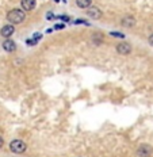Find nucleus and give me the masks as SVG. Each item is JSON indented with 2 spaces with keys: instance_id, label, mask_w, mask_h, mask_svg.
<instances>
[{
  "instance_id": "1",
  "label": "nucleus",
  "mask_w": 153,
  "mask_h": 157,
  "mask_svg": "<svg viewBox=\"0 0 153 157\" xmlns=\"http://www.w3.org/2000/svg\"><path fill=\"white\" fill-rule=\"evenodd\" d=\"M25 19H26V14L23 10L14 8L11 11H8V14H7V21L10 22V25H19Z\"/></svg>"
},
{
  "instance_id": "2",
  "label": "nucleus",
  "mask_w": 153,
  "mask_h": 157,
  "mask_svg": "<svg viewBox=\"0 0 153 157\" xmlns=\"http://www.w3.org/2000/svg\"><path fill=\"white\" fill-rule=\"evenodd\" d=\"M10 149H11V152L15 153V155H21V153L26 152L27 145H26V142L22 141V140H14V141L10 142Z\"/></svg>"
},
{
  "instance_id": "3",
  "label": "nucleus",
  "mask_w": 153,
  "mask_h": 157,
  "mask_svg": "<svg viewBox=\"0 0 153 157\" xmlns=\"http://www.w3.org/2000/svg\"><path fill=\"white\" fill-rule=\"evenodd\" d=\"M152 153H153L152 146L146 145V144H142L137 149V157H151Z\"/></svg>"
},
{
  "instance_id": "4",
  "label": "nucleus",
  "mask_w": 153,
  "mask_h": 157,
  "mask_svg": "<svg viewBox=\"0 0 153 157\" xmlns=\"http://www.w3.org/2000/svg\"><path fill=\"white\" fill-rule=\"evenodd\" d=\"M117 52L122 56H128L132 53V45H129L128 42H119L117 45Z\"/></svg>"
},
{
  "instance_id": "5",
  "label": "nucleus",
  "mask_w": 153,
  "mask_h": 157,
  "mask_svg": "<svg viewBox=\"0 0 153 157\" xmlns=\"http://www.w3.org/2000/svg\"><path fill=\"white\" fill-rule=\"evenodd\" d=\"M14 33H15L14 25H6V26H3L2 30H0V35H2L3 38H10Z\"/></svg>"
},
{
  "instance_id": "6",
  "label": "nucleus",
  "mask_w": 153,
  "mask_h": 157,
  "mask_svg": "<svg viewBox=\"0 0 153 157\" xmlns=\"http://www.w3.org/2000/svg\"><path fill=\"white\" fill-rule=\"evenodd\" d=\"M87 15L91 19H99V18H102V11L96 7H90V8H87Z\"/></svg>"
},
{
  "instance_id": "7",
  "label": "nucleus",
  "mask_w": 153,
  "mask_h": 157,
  "mask_svg": "<svg viewBox=\"0 0 153 157\" xmlns=\"http://www.w3.org/2000/svg\"><path fill=\"white\" fill-rule=\"evenodd\" d=\"M122 26L123 27H134L136 26V19H134V16H132V15H126V16H123L122 18Z\"/></svg>"
},
{
  "instance_id": "8",
  "label": "nucleus",
  "mask_w": 153,
  "mask_h": 157,
  "mask_svg": "<svg viewBox=\"0 0 153 157\" xmlns=\"http://www.w3.org/2000/svg\"><path fill=\"white\" fill-rule=\"evenodd\" d=\"M35 3L37 0H21V6L23 11H31L35 7Z\"/></svg>"
},
{
  "instance_id": "9",
  "label": "nucleus",
  "mask_w": 153,
  "mask_h": 157,
  "mask_svg": "<svg viewBox=\"0 0 153 157\" xmlns=\"http://www.w3.org/2000/svg\"><path fill=\"white\" fill-rule=\"evenodd\" d=\"M2 46L6 52H15L16 50V44L14 41H11V39H6V41L3 42Z\"/></svg>"
},
{
  "instance_id": "10",
  "label": "nucleus",
  "mask_w": 153,
  "mask_h": 157,
  "mask_svg": "<svg viewBox=\"0 0 153 157\" xmlns=\"http://www.w3.org/2000/svg\"><path fill=\"white\" fill-rule=\"evenodd\" d=\"M91 4H92V0H76V6L79 8H83V10L90 8Z\"/></svg>"
},
{
  "instance_id": "11",
  "label": "nucleus",
  "mask_w": 153,
  "mask_h": 157,
  "mask_svg": "<svg viewBox=\"0 0 153 157\" xmlns=\"http://www.w3.org/2000/svg\"><path fill=\"white\" fill-rule=\"evenodd\" d=\"M110 35H113V37H115V38H125V34H122V33H117V31L110 33Z\"/></svg>"
},
{
  "instance_id": "12",
  "label": "nucleus",
  "mask_w": 153,
  "mask_h": 157,
  "mask_svg": "<svg viewBox=\"0 0 153 157\" xmlns=\"http://www.w3.org/2000/svg\"><path fill=\"white\" fill-rule=\"evenodd\" d=\"M73 23H75V25H86V26H90V25H88V22L83 21V19H76V21H75Z\"/></svg>"
},
{
  "instance_id": "13",
  "label": "nucleus",
  "mask_w": 153,
  "mask_h": 157,
  "mask_svg": "<svg viewBox=\"0 0 153 157\" xmlns=\"http://www.w3.org/2000/svg\"><path fill=\"white\" fill-rule=\"evenodd\" d=\"M63 29H65V23H57V25H54V30H63Z\"/></svg>"
},
{
  "instance_id": "14",
  "label": "nucleus",
  "mask_w": 153,
  "mask_h": 157,
  "mask_svg": "<svg viewBox=\"0 0 153 157\" xmlns=\"http://www.w3.org/2000/svg\"><path fill=\"white\" fill-rule=\"evenodd\" d=\"M57 19H61V21H64V22H69V21H71L69 16H65V15H60V16H57Z\"/></svg>"
},
{
  "instance_id": "15",
  "label": "nucleus",
  "mask_w": 153,
  "mask_h": 157,
  "mask_svg": "<svg viewBox=\"0 0 153 157\" xmlns=\"http://www.w3.org/2000/svg\"><path fill=\"white\" fill-rule=\"evenodd\" d=\"M26 42H27V45H31V46H34V45H37L38 44V41H35V39H27V41H26Z\"/></svg>"
},
{
  "instance_id": "16",
  "label": "nucleus",
  "mask_w": 153,
  "mask_h": 157,
  "mask_svg": "<svg viewBox=\"0 0 153 157\" xmlns=\"http://www.w3.org/2000/svg\"><path fill=\"white\" fill-rule=\"evenodd\" d=\"M41 38H42V34H40V33H35V34L33 35V39H35V41H40Z\"/></svg>"
},
{
  "instance_id": "17",
  "label": "nucleus",
  "mask_w": 153,
  "mask_h": 157,
  "mask_svg": "<svg viewBox=\"0 0 153 157\" xmlns=\"http://www.w3.org/2000/svg\"><path fill=\"white\" fill-rule=\"evenodd\" d=\"M54 18H56V16L53 15V12H52V11H49L46 14V19H49V21H52V19H54Z\"/></svg>"
},
{
  "instance_id": "18",
  "label": "nucleus",
  "mask_w": 153,
  "mask_h": 157,
  "mask_svg": "<svg viewBox=\"0 0 153 157\" xmlns=\"http://www.w3.org/2000/svg\"><path fill=\"white\" fill-rule=\"evenodd\" d=\"M148 41H149V44H151L152 46H153V34H152V35H149V39H148Z\"/></svg>"
},
{
  "instance_id": "19",
  "label": "nucleus",
  "mask_w": 153,
  "mask_h": 157,
  "mask_svg": "<svg viewBox=\"0 0 153 157\" xmlns=\"http://www.w3.org/2000/svg\"><path fill=\"white\" fill-rule=\"evenodd\" d=\"M3 144H4V141H3V138H2V137H0V148H2V146H3Z\"/></svg>"
},
{
  "instance_id": "20",
  "label": "nucleus",
  "mask_w": 153,
  "mask_h": 157,
  "mask_svg": "<svg viewBox=\"0 0 153 157\" xmlns=\"http://www.w3.org/2000/svg\"><path fill=\"white\" fill-rule=\"evenodd\" d=\"M54 2H56V3H58V2H60V0H54Z\"/></svg>"
}]
</instances>
